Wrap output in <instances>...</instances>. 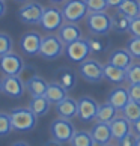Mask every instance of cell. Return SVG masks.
Wrapping results in <instances>:
<instances>
[{"instance_id":"46","label":"cell","mask_w":140,"mask_h":146,"mask_svg":"<svg viewBox=\"0 0 140 146\" xmlns=\"http://www.w3.org/2000/svg\"><path fill=\"white\" fill-rule=\"evenodd\" d=\"M14 2H17V3H27L29 0H14Z\"/></svg>"},{"instance_id":"20","label":"cell","mask_w":140,"mask_h":146,"mask_svg":"<svg viewBox=\"0 0 140 146\" xmlns=\"http://www.w3.org/2000/svg\"><path fill=\"white\" fill-rule=\"evenodd\" d=\"M104 78L111 84H122L127 82V69L117 68L107 62L104 65Z\"/></svg>"},{"instance_id":"41","label":"cell","mask_w":140,"mask_h":146,"mask_svg":"<svg viewBox=\"0 0 140 146\" xmlns=\"http://www.w3.org/2000/svg\"><path fill=\"white\" fill-rule=\"evenodd\" d=\"M123 2V0H107V5H109V8H117L119 5Z\"/></svg>"},{"instance_id":"18","label":"cell","mask_w":140,"mask_h":146,"mask_svg":"<svg viewBox=\"0 0 140 146\" xmlns=\"http://www.w3.org/2000/svg\"><path fill=\"white\" fill-rule=\"evenodd\" d=\"M109 63L122 69H128L133 65V56L127 48H116V50H113L110 53Z\"/></svg>"},{"instance_id":"26","label":"cell","mask_w":140,"mask_h":146,"mask_svg":"<svg viewBox=\"0 0 140 146\" xmlns=\"http://www.w3.org/2000/svg\"><path fill=\"white\" fill-rule=\"evenodd\" d=\"M130 23H131V18L123 15L119 11L111 15V30H115L116 33H127V32H130Z\"/></svg>"},{"instance_id":"7","label":"cell","mask_w":140,"mask_h":146,"mask_svg":"<svg viewBox=\"0 0 140 146\" xmlns=\"http://www.w3.org/2000/svg\"><path fill=\"white\" fill-rule=\"evenodd\" d=\"M90 53L92 51H90L88 38H82V39L65 45V56L68 57V60H71L74 63L84 62L86 59H89Z\"/></svg>"},{"instance_id":"15","label":"cell","mask_w":140,"mask_h":146,"mask_svg":"<svg viewBox=\"0 0 140 146\" xmlns=\"http://www.w3.org/2000/svg\"><path fill=\"white\" fill-rule=\"evenodd\" d=\"M57 36L60 38V41L65 45L71 44V42H75L78 39H82V29H80L78 24L75 23H63V26L57 30Z\"/></svg>"},{"instance_id":"24","label":"cell","mask_w":140,"mask_h":146,"mask_svg":"<svg viewBox=\"0 0 140 146\" xmlns=\"http://www.w3.org/2000/svg\"><path fill=\"white\" fill-rule=\"evenodd\" d=\"M117 110L116 107H113L109 101L103 102V104H100L98 107V113H96V117L95 121L96 122H104V123H110L113 119L117 116Z\"/></svg>"},{"instance_id":"5","label":"cell","mask_w":140,"mask_h":146,"mask_svg":"<svg viewBox=\"0 0 140 146\" xmlns=\"http://www.w3.org/2000/svg\"><path fill=\"white\" fill-rule=\"evenodd\" d=\"M80 77L86 80L88 83L98 84L104 80V65L100 63L95 59H86L78 66Z\"/></svg>"},{"instance_id":"36","label":"cell","mask_w":140,"mask_h":146,"mask_svg":"<svg viewBox=\"0 0 140 146\" xmlns=\"http://www.w3.org/2000/svg\"><path fill=\"white\" fill-rule=\"evenodd\" d=\"M36 72H38L36 71V66H32V65H24V68L21 69V72H20V78L26 83V82H29L30 78H33L35 75H38Z\"/></svg>"},{"instance_id":"45","label":"cell","mask_w":140,"mask_h":146,"mask_svg":"<svg viewBox=\"0 0 140 146\" xmlns=\"http://www.w3.org/2000/svg\"><path fill=\"white\" fill-rule=\"evenodd\" d=\"M12 146H29V145L26 143V142H15Z\"/></svg>"},{"instance_id":"16","label":"cell","mask_w":140,"mask_h":146,"mask_svg":"<svg viewBox=\"0 0 140 146\" xmlns=\"http://www.w3.org/2000/svg\"><path fill=\"white\" fill-rule=\"evenodd\" d=\"M56 111L59 117L63 119H74L77 117V111H78V102L77 100L71 98V96H66L63 101H60L59 104H56Z\"/></svg>"},{"instance_id":"19","label":"cell","mask_w":140,"mask_h":146,"mask_svg":"<svg viewBox=\"0 0 140 146\" xmlns=\"http://www.w3.org/2000/svg\"><path fill=\"white\" fill-rule=\"evenodd\" d=\"M110 129L111 136L115 140H121L123 136H127L128 133H131V122L125 119L123 116H116L110 122Z\"/></svg>"},{"instance_id":"34","label":"cell","mask_w":140,"mask_h":146,"mask_svg":"<svg viewBox=\"0 0 140 146\" xmlns=\"http://www.w3.org/2000/svg\"><path fill=\"white\" fill-rule=\"evenodd\" d=\"M89 8V12H103L109 8L107 0H84Z\"/></svg>"},{"instance_id":"1","label":"cell","mask_w":140,"mask_h":146,"mask_svg":"<svg viewBox=\"0 0 140 146\" xmlns=\"http://www.w3.org/2000/svg\"><path fill=\"white\" fill-rule=\"evenodd\" d=\"M9 116L15 131H32L38 123V116L29 107H15L9 111Z\"/></svg>"},{"instance_id":"14","label":"cell","mask_w":140,"mask_h":146,"mask_svg":"<svg viewBox=\"0 0 140 146\" xmlns=\"http://www.w3.org/2000/svg\"><path fill=\"white\" fill-rule=\"evenodd\" d=\"M54 77H56L54 82H57L60 86H63L68 92L72 90L75 86H77V74H75V71L69 66L57 68L56 72H54Z\"/></svg>"},{"instance_id":"17","label":"cell","mask_w":140,"mask_h":146,"mask_svg":"<svg viewBox=\"0 0 140 146\" xmlns=\"http://www.w3.org/2000/svg\"><path fill=\"white\" fill-rule=\"evenodd\" d=\"M90 134L95 140L96 145H109L111 142V129H110V123H104V122H96L90 129Z\"/></svg>"},{"instance_id":"4","label":"cell","mask_w":140,"mask_h":146,"mask_svg":"<svg viewBox=\"0 0 140 146\" xmlns=\"http://www.w3.org/2000/svg\"><path fill=\"white\" fill-rule=\"evenodd\" d=\"M50 134L51 139H54L60 143H71L75 134V127L69 119L57 117L50 123Z\"/></svg>"},{"instance_id":"30","label":"cell","mask_w":140,"mask_h":146,"mask_svg":"<svg viewBox=\"0 0 140 146\" xmlns=\"http://www.w3.org/2000/svg\"><path fill=\"white\" fill-rule=\"evenodd\" d=\"M72 146H95V140L90 131H75L74 137L71 140Z\"/></svg>"},{"instance_id":"21","label":"cell","mask_w":140,"mask_h":146,"mask_svg":"<svg viewBox=\"0 0 140 146\" xmlns=\"http://www.w3.org/2000/svg\"><path fill=\"white\" fill-rule=\"evenodd\" d=\"M107 101L110 102L113 107H116L117 110H122L123 107L127 106V102L130 101V94H128L127 88H115L110 90L109 96H107Z\"/></svg>"},{"instance_id":"31","label":"cell","mask_w":140,"mask_h":146,"mask_svg":"<svg viewBox=\"0 0 140 146\" xmlns=\"http://www.w3.org/2000/svg\"><path fill=\"white\" fill-rule=\"evenodd\" d=\"M127 82L130 84H140V62H133L127 69Z\"/></svg>"},{"instance_id":"39","label":"cell","mask_w":140,"mask_h":146,"mask_svg":"<svg viewBox=\"0 0 140 146\" xmlns=\"http://www.w3.org/2000/svg\"><path fill=\"white\" fill-rule=\"evenodd\" d=\"M128 94H130V100L140 102V84H130Z\"/></svg>"},{"instance_id":"33","label":"cell","mask_w":140,"mask_h":146,"mask_svg":"<svg viewBox=\"0 0 140 146\" xmlns=\"http://www.w3.org/2000/svg\"><path fill=\"white\" fill-rule=\"evenodd\" d=\"M12 47H14L12 38H11L8 33L0 32V56L11 53V51H12Z\"/></svg>"},{"instance_id":"13","label":"cell","mask_w":140,"mask_h":146,"mask_svg":"<svg viewBox=\"0 0 140 146\" xmlns=\"http://www.w3.org/2000/svg\"><path fill=\"white\" fill-rule=\"evenodd\" d=\"M78 111H77V117L82 122H92L95 121L96 113H98V107L100 104L96 102L92 96H82L78 101Z\"/></svg>"},{"instance_id":"22","label":"cell","mask_w":140,"mask_h":146,"mask_svg":"<svg viewBox=\"0 0 140 146\" xmlns=\"http://www.w3.org/2000/svg\"><path fill=\"white\" fill-rule=\"evenodd\" d=\"M68 96V90L60 86L57 82H51L48 83V88H47V92H45V98L51 102V104H59L60 101H63Z\"/></svg>"},{"instance_id":"32","label":"cell","mask_w":140,"mask_h":146,"mask_svg":"<svg viewBox=\"0 0 140 146\" xmlns=\"http://www.w3.org/2000/svg\"><path fill=\"white\" fill-rule=\"evenodd\" d=\"M12 129L14 127H12V121H11L9 113H0V137L11 134Z\"/></svg>"},{"instance_id":"29","label":"cell","mask_w":140,"mask_h":146,"mask_svg":"<svg viewBox=\"0 0 140 146\" xmlns=\"http://www.w3.org/2000/svg\"><path fill=\"white\" fill-rule=\"evenodd\" d=\"M89 41V47H90V51L92 53H103V51H107L110 48V39L105 36H95L94 38H88Z\"/></svg>"},{"instance_id":"11","label":"cell","mask_w":140,"mask_h":146,"mask_svg":"<svg viewBox=\"0 0 140 146\" xmlns=\"http://www.w3.org/2000/svg\"><path fill=\"white\" fill-rule=\"evenodd\" d=\"M2 92L12 100H18L26 92V83L20 75H5L2 78Z\"/></svg>"},{"instance_id":"9","label":"cell","mask_w":140,"mask_h":146,"mask_svg":"<svg viewBox=\"0 0 140 146\" xmlns=\"http://www.w3.org/2000/svg\"><path fill=\"white\" fill-rule=\"evenodd\" d=\"M65 23V18L62 15V11L57 6H48L44 8L42 12V18H41V26L44 27V30L47 32H57L59 29Z\"/></svg>"},{"instance_id":"43","label":"cell","mask_w":140,"mask_h":146,"mask_svg":"<svg viewBox=\"0 0 140 146\" xmlns=\"http://www.w3.org/2000/svg\"><path fill=\"white\" fill-rule=\"evenodd\" d=\"M6 12V3H5V0H0V18L5 15Z\"/></svg>"},{"instance_id":"6","label":"cell","mask_w":140,"mask_h":146,"mask_svg":"<svg viewBox=\"0 0 140 146\" xmlns=\"http://www.w3.org/2000/svg\"><path fill=\"white\" fill-rule=\"evenodd\" d=\"M39 54L47 60H54L62 54H65V44L60 41L57 35H47L42 36Z\"/></svg>"},{"instance_id":"42","label":"cell","mask_w":140,"mask_h":146,"mask_svg":"<svg viewBox=\"0 0 140 146\" xmlns=\"http://www.w3.org/2000/svg\"><path fill=\"white\" fill-rule=\"evenodd\" d=\"M44 146H63V143L57 142V140H54V139H51V140H48V142H45Z\"/></svg>"},{"instance_id":"3","label":"cell","mask_w":140,"mask_h":146,"mask_svg":"<svg viewBox=\"0 0 140 146\" xmlns=\"http://www.w3.org/2000/svg\"><path fill=\"white\" fill-rule=\"evenodd\" d=\"M62 15L66 23H80L82 20H86L89 14V8L84 0H66L62 6Z\"/></svg>"},{"instance_id":"48","label":"cell","mask_w":140,"mask_h":146,"mask_svg":"<svg viewBox=\"0 0 140 146\" xmlns=\"http://www.w3.org/2000/svg\"><path fill=\"white\" fill-rule=\"evenodd\" d=\"M0 92H2V78H0Z\"/></svg>"},{"instance_id":"35","label":"cell","mask_w":140,"mask_h":146,"mask_svg":"<svg viewBox=\"0 0 140 146\" xmlns=\"http://www.w3.org/2000/svg\"><path fill=\"white\" fill-rule=\"evenodd\" d=\"M127 50L131 53L133 57L140 59V38L139 36H133L127 44Z\"/></svg>"},{"instance_id":"37","label":"cell","mask_w":140,"mask_h":146,"mask_svg":"<svg viewBox=\"0 0 140 146\" xmlns=\"http://www.w3.org/2000/svg\"><path fill=\"white\" fill-rule=\"evenodd\" d=\"M137 136L134 133H128L127 136H123L121 140H117V146H136Z\"/></svg>"},{"instance_id":"40","label":"cell","mask_w":140,"mask_h":146,"mask_svg":"<svg viewBox=\"0 0 140 146\" xmlns=\"http://www.w3.org/2000/svg\"><path fill=\"white\" fill-rule=\"evenodd\" d=\"M133 129H134V134H136V136H140V119L136 122H133Z\"/></svg>"},{"instance_id":"27","label":"cell","mask_w":140,"mask_h":146,"mask_svg":"<svg viewBox=\"0 0 140 146\" xmlns=\"http://www.w3.org/2000/svg\"><path fill=\"white\" fill-rule=\"evenodd\" d=\"M116 9L123 15H127V17L134 18L140 15V0H123Z\"/></svg>"},{"instance_id":"49","label":"cell","mask_w":140,"mask_h":146,"mask_svg":"<svg viewBox=\"0 0 140 146\" xmlns=\"http://www.w3.org/2000/svg\"><path fill=\"white\" fill-rule=\"evenodd\" d=\"M104 146H117V145H110V143H109V145H104Z\"/></svg>"},{"instance_id":"8","label":"cell","mask_w":140,"mask_h":146,"mask_svg":"<svg viewBox=\"0 0 140 146\" xmlns=\"http://www.w3.org/2000/svg\"><path fill=\"white\" fill-rule=\"evenodd\" d=\"M42 12H44V6L38 2H27L18 9V18L21 23L33 26L39 24L42 18Z\"/></svg>"},{"instance_id":"38","label":"cell","mask_w":140,"mask_h":146,"mask_svg":"<svg viewBox=\"0 0 140 146\" xmlns=\"http://www.w3.org/2000/svg\"><path fill=\"white\" fill-rule=\"evenodd\" d=\"M130 33L133 36H139L140 38V15L131 18V23H130Z\"/></svg>"},{"instance_id":"2","label":"cell","mask_w":140,"mask_h":146,"mask_svg":"<svg viewBox=\"0 0 140 146\" xmlns=\"http://www.w3.org/2000/svg\"><path fill=\"white\" fill-rule=\"evenodd\" d=\"M86 27L95 36H105L111 30V15L103 12H89L86 17Z\"/></svg>"},{"instance_id":"25","label":"cell","mask_w":140,"mask_h":146,"mask_svg":"<svg viewBox=\"0 0 140 146\" xmlns=\"http://www.w3.org/2000/svg\"><path fill=\"white\" fill-rule=\"evenodd\" d=\"M50 107H51V102L48 101L44 96H32V100L29 102V109L35 113V115L39 117V116H45L48 111H50Z\"/></svg>"},{"instance_id":"28","label":"cell","mask_w":140,"mask_h":146,"mask_svg":"<svg viewBox=\"0 0 140 146\" xmlns=\"http://www.w3.org/2000/svg\"><path fill=\"white\" fill-rule=\"evenodd\" d=\"M121 111H122V116L125 119H128L131 123L136 122V121L140 119V102L134 101V100H130Z\"/></svg>"},{"instance_id":"12","label":"cell","mask_w":140,"mask_h":146,"mask_svg":"<svg viewBox=\"0 0 140 146\" xmlns=\"http://www.w3.org/2000/svg\"><path fill=\"white\" fill-rule=\"evenodd\" d=\"M41 42H42V36L38 32H26V33L20 38V48L26 56L33 57L36 54H39L41 50Z\"/></svg>"},{"instance_id":"47","label":"cell","mask_w":140,"mask_h":146,"mask_svg":"<svg viewBox=\"0 0 140 146\" xmlns=\"http://www.w3.org/2000/svg\"><path fill=\"white\" fill-rule=\"evenodd\" d=\"M136 146H140V136H137V142H136Z\"/></svg>"},{"instance_id":"44","label":"cell","mask_w":140,"mask_h":146,"mask_svg":"<svg viewBox=\"0 0 140 146\" xmlns=\"http://www.w3.org/2000/svg\"><path fill=\"white\" fill-rule=\"evenodd\" d=\"M48 2H50V3H53L54 6H57V5H60V3H65L66 0H48Z\"/></svg>"},{"instance_id":"23","label":"cell","mask_w":140,"mask_h":146,"mask_svg":"<svg viewBox=\"0 0 140 146\" xmlns=\"http://www.w3.org/2000/svg\"><path fill=\"white\" fill-rule=\"evenodd\" d=\"M48 88V82H45L39 75H35L29 82H26V90L29 92L32 96H44Z\"/></svg>"},{"instance_id":"10","label":"cell","mask_w":140,"mask_h":146,"mask_svg":"<svg viewBox=\"0 0 140 146\" xmlns=\"http://www.w3.org/2000/svg\"><path fill=\"white\" fill-rule=\"evenodd\" d=\"M24 65L23 57L14 51L0 56V72L3 75H20Z\"/></svg>"}]
</instances>
